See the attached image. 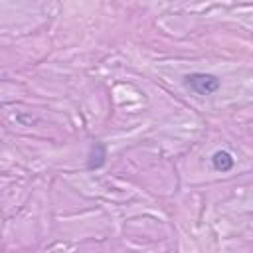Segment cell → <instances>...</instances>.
Returning <instances> with one entry per match:
<instances>
[{
    "instance_id": "obj_1",
    "label": "cell",
    "mask_w": 253,
    "mask_h": 253,
    "mask_svg": "<svg viewBox=\"0 0 253 253\" xmlns=\"http://www.w3.org/2000/svg\"><path fill=\"white\" fill-rule=\"evenodd\" d=\"M184 85L196 95H211L219 89L221 81L211 73H188L184 77Z\"/></svg>"
},
{
    "instance_id": "obj_2",
    "label": "cell",
    "mask_w": 253,
    "mask_h": 253,
    "mask_svg": "<svg viewBox=\"0 0 253 253\" xmlns=\"http://www.w3.org/2000/svg\"><path fill=\"white\" fill-rule=\"evenodd\" d=\"M105 158H107V148L103 142H95L91 146V152H89V160H87V168L89 170H97L105 164Z\"/></svg>"
},
{
    "instance_id": "obj_3",
    "label": "cell",
    "mask_w": 253,
    "mask_h": 253,
    "mask_svg": "<svg viewBox=\"0 0 253 253\" xmlns=\"http://www.w3.org/2000/svg\"><path fill=\"white\" fill-rule=\"evenodd\" d=\"M211 164H213V168L219 170V172H229V170L233 168V164H235V158H233L227 150H217V152L211 156Z\"/></svg>"
}]
</instances>
